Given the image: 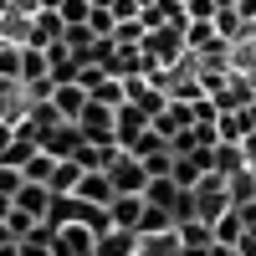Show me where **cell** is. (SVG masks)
<instances>
[{"label":"cell","mask_w":256,"mask_h":256,"mask_svg":"<svg viewBox=\"0 0 256 256\" xmlns=\"http://www.w3.org/2000/svg\"><path fill=\"white\" fill-rule=\"evenodd\" d=\"M230 210V190H226V180H216V174H205L200 184H195V220H205V226H216L220 216Z\"/></svg>","instance_id":"obj_1"},{"label":"cell","mask_w":256,"mask_h":256,"mask_svg":"<svg viewBox=\"0 0 256 256\" xmlns=\"http://www.w3.org/2000/svg\"><path fill=\"white\" fill-rule=\"evenodd\" d=\"M82 174H88V169H82L77 159H56V174H52V184H46V190H52V195H72Z\"/></svg>","instance_id":"obj_18"},{"label":"cell","mask_w":256,"mask_h":256,"mask_svg":"<svg viewBox=\"0 0 256 256\" xmlns=\"http://www.w3.org/2000/svg\"><path fill=\"white\" fill-rule=\"evenodd\" d=\"M251 174H256V164H251Z\"/></svg>","instance_id":"obj_32"},{"label":"cell","mask_w":256,"mask_h":256,"mask_svg":"<svg viewBox=\"0 0 256 256\" xmlns=\"http://www.w3.org/2000/svg\"><path fill=\"white\" fill-rule=\"evenodd\" d=\"M210 256H241V251H230V246H216V251H210Z\"/></svg>","instance_id":"obj_29"},{"label":"cell","mask_w":256,"mask_h":256,"mask_svg":"<svg viewBox=\"0 0 256 256\" xmlns=\"http://www.w3.org/2000/svg\"><path fill=\"white\" fill-rule=\"evenodd\" d=\"M144 195H118L113 205H108V220H113V230H134L138 236V220H144Z\"/></svg>","instance_id":"obj_10"},{"label":"cell","mask_w":256,"mask_h":256,"mask_svg":"<svg viewBox=\"0 0 256 256\" xmlns=\"http://www.w3.org/2000/svg\"><path fill=\"white\" fill-rule=\"evenodd\" d=\"M169 230H174V216L148 205V210H144V220H138V241H144V236H169Z\"/></svg>","instance_id":"obj_20"},{"label":"cell","mask_w":256,"mask_h":256,"mask_svg":"<svg viewBox=\"0 0 256 256\" xmlns=\"http://www.w3.org/2000/svg\"><path fill=\"white\" fill-rule=\"evenodd\" d=\"M20 174H26L31 184H52V174H56V159H52V154H41V148H36V159H31L26 169H20Z\"/></svg>","instance_id":"obj_22"},{"label":"cell","mask_w":256,"mask_h":256,"mask_svg":"<svg viewBox=\"0 0 256 256\" xmlns=\"http://www.w3.org/2000/svg\"><path fill=\"white\" fill-rule=\"evenodd\" d=\"M174 236H180V251H184V256L216 251V230H210L205 220H184V226H174Z\"/></svg>","instance_id":"obj_12"},{"label":"cell","mask_w":256,"mask_h":256,"mask_svg":"<svg viewBox=\"0 0 256 256\" xmlns=\"http://www.w3.org/2000/svg\"><path fill=\"white\" fill-rule=\"evenodd\" d=\"M72 195H77V200H88V205H102V210L118 200V195H113V184H108V174H82Z\"/></svg>","instance_id":"obj_15"},{"label":"cell","mask_w":256,"mask_h":256,"mask_svg":"<svg viewBox=\"0 0 256 256\" xmlns=\"http://www.w3.org/2000/svg\"><path fill=\"white\" fill-rule=\"evenodd\" d=\"M16 210H20L26 220H46V210H52V190L26 180V184H20V195H16Z\"/></svg>","instance_id":"obj_13"},{"label":"cell","mask_w":256,"mask_h":256,"mask_svg":"<svg viewBox=\"0 0 256 256\" xmlns=\"http://www.w3.org/2000/svg\"><path fill=\"white\" fill-rule=\"evenodd\" d=\"M46 102L56 108V118H62V123H77V118H82V108H88V92H82L77 82H62V88H52V98H46Z\"/></svg>","instance_id":"obj_9"},{"label":"cell","mask_w":256,"mask_h":256,"mask_svg":"<svg viewBox=\"0 0 256 256\" xmlns=\"http://www.w3.org/2000/svg\"><path fill=\"white\" fill-rule=\"evenodd\" d=\"M246 134H251V118H246V113H220V118H216V138H220V144H241Z\"/></svg>","instance_id":"obj_19"},{"label":"cell","mask_w":256,"mask_h":256,"mask_svg":"<svg viewBox=\"0 0 256 256\" xmlns=\"http://www.w3.org/2000/svg\"><path fill=\"white\" fill-rule=\"evenodd\" d=\"M123 92H128V102H134L144 118H159V113L169 108V92L159 88L154 77H128V82H123Z\"/></svg>","instance_id":"obj_3"},{"label":"cell","mask_w":256,"mask_h":256,"mask_svg":"<svg viewBox=\"0 0 256 256\" xmlns=\"http://www.w3.org/2000/svg\"><path fill=\"white\" fill-rule=\"evenodd\" d=\"M246 118H251V134H256V102H251V108H246Z\"/></svg>","instance_id":"obj_30"},{"label":"cell","mask_w":256,"mask_h":256,"mask_svg":"<svg viewBox=\"0 0 256 256\" xmlns=\"http://www.w3.org/2000/svg\"><path fill=\"white\" fill-rule=\"evenodd\" d=\"M246 154H241V144H216V164H210V174L216 180H236V174H246Z\"/></svg>","instance_id":"obj_14"},{"label":"cell","mask_w":256,"mask_h":256,"mask_svg":"<svg viewBox=\"0 0 256 256\" xmlns=\"http://www.w3.org/2000/svg\"><path fill=\"white\" fill-rule=\"evenodd\" d=\"M184 128H195V108H190V102H169V108L154 118V134L169 144L174 134H184Z\"/></svg>","instance_id":"obj_11"},{"label":"cell","mask_w":256,"mask_h":256,"mask_svg":"<svg viewBox=\"0 0 256 256\" xmlns=\"http://www.w3.org/2000/svg\"><path fill=\"white\" fill-rule=\"evenodd\" d=\"M62 36H67L62 16H56V10H36V16L26 20V41H20V46H36V52H46V46H56Z\"/></svg>","instance_id":"obj_4"},{"label":"cell","mask_w":256,"mask_h":256,"mask_svg":"<svg viewBox=\"0 0 256 256\" xmlns=\"http://www.w3.org/2000/svg\"><path fill=\"white\" fill-rule=\"evenodd\" d=\"M10 134H16V128H10V123H0V154H6V144H10Z\"/></svg>","instance_id":"obj_27"},{"label":"cell","mask_w":256,"mask_h":256,"mask_svg":"<svg viewBox=\"0 0 256 256\" xmlns=\"http://www.w3.org/2000/svg\"><path fill=\"white\" fill-rule=\"evenodd\" d=\"M184 16L190 20H216V0H184Z\"/></svg>","instance_id":"obj_25"},{"label":"cell","mask_w":256,"mask_h":256,"mask_svg":"<svg viewBox=\"0 0 256 256\" xmlns=\"http://www.w3.org/2000/svg\"><path fill=\"white\" fill-rule=\"evenodd\" d=\"M20 184H26V174H20V169H6V164H0V195H6V200H16V195H20Z\"/></svg>","instance_id":"obj_24"},{"label":"cell","mask_w":256,"mask_h":256,"mask_svg":"<svg viewBox=\"0 0 256 256\" xmlns=\"http://www.w3.org/2000/svg\"><path fill=\"white\" fill-rule=\"evenodd\" d=\"M98 236L88 226H56V236H52V256H92Z\"/></svg>","instance_id":"obj_7"},{"label":"cell","mask_w":256,"mask_h":256,"mask_svg":"<svg viewBox=\"0 0 256 256\" xmlns=\"http://www.w3.org/2000/svg\"><path fill=\"white\" fill-rule=\"evenodd\" d=\"M210 230H216V246H230V251H236L241 236H246V220H241V210H226V216L210 226Z\"/></svg>","instance_id":"obj_17"},{"label":"cell","mask_w":256,"mask_h":256,"mask_svg":"<svg viewBox=\"0 0 256 256\" xmlns=\"http://www.w3.org/2000/svg\"><path fill=\"white\" fill-rule=\"evenodd\" d=\"M92 256H138V236L134 230H102Z\"/></svg>","instance_id":"obj_16"},{"label":"cell","mask_w":256,"mask_h":256,"mask_svg":"<svg viewBox=\"0 0 256 256\" xmlns=\"http://www.w3.org/2000/svg\"><path fill=\"white\" fill-rule=\"evenodd\" d=\"M88 144L82 138V128L77 123H56L46 138H41V154H52V159H77V148Z\"/></svg>","instance_id":"obj_8"},{"label":"cell","mask_w":256,"mask_h":256,"mask_svg":"<svg viewBox=\"0 0 256 256\" xmlns=\"http://www.w3.org/2000/svg\"><path fill=\"white\" fill-rule=\"evenodd\" d=\"M108 184H113V195H144V190H148V169H144V159L118 154L113 169H108Z\"/></svg>","instance_id":"obj_2"},{"label":"cell","mask_w":256,"mask_h":256,"mask_svg":"<svg viewBox=\"0 0 256 256\" xmlns=\"http://www.w3.org/2000/svg\"><path fill=\"white\" fill-rule=\"evenodd\" d=\"M216 118H220V108H216L210 98H200V102H195V123H216Z\"/></svg>","instance_id":"obj_26"},{"label":"cell","mask_w":256,"mask_h":256,"mask_svg":"<svg viewBox=\"0 0 256 256\" xmlns=\"http://www.w3.org/2000/svg\"><path fill=\"white\" fill-rule=\"evenodd\" d=\"M56 16H62V26H88L92 0H62V6H56Z\"/></svg>","instance_id":"obj_23"},{"label":"cell","mask_w":256,"mask_h":256,"mask_svg":"<svg viewBox=\"0 0 256 256\" xmlns=\"http://www.w3.org/2000/svg\"><path fill=\"white\" fill-rule=\"evenodd\" d=\"M10 241H16V236H10V226H0V246H10Z\"/></svg>","instance_id":"obj_28"},{"label":"cell","mask_w":256,"mask_h":256,"mask_svg":"<svg viewBox=\"0 0 256 256\" xmlns=\"http://www.w3.org/2000/svg\"><path fill=\"white\" fill-rule=\"evenodd\" d=\"M148 128H154V118H144L134 102H123V108H118V123H113V144H118V154H128V148H134Z\"/></svg>","instance_id":"obj_5"},{"label":"cell","mask_w":256,"mask_h":256,"mask_svg":"<svg viewBox=\"0 0 256 256\" xmlns=\"http://www.w3.org/2000/svg\"><path fill=\"white\" fill-rule=\"evenodd\" d=\"M226 190H230V210H241V205H251V200H256V174L246 169V174L226 180Z\"/></svg>","instance_id":"obj_21"},{"label":"cell","mask_w":256,"mask_h":256,"mask_svg":"<svg viewBox=\"0 0 256 256\" xmlns=\"http://www.w3.org/2000/svg\"><path fill=\"white\" fill-rule=\"evenodd\" d=\"M113 123H118V113L113 108H98V102H88L82 118H77V128H82L88 144H113Z\"/></svg>","instance_id":"obj_6"},{"label":"cell","mask_w":256,"mask_h":256,"mask_svg":"<svg viewBox=\"0 0 256 256\" xmlns=\"http://www.w3.org/2000/svg\"><path fill=\"white\" fill-rule=\"evenodd\" d=\"M246 77H251V98H256V67H251V72H246Z\"/></svg>","instance_id":"obj_31"}]
</instances>
